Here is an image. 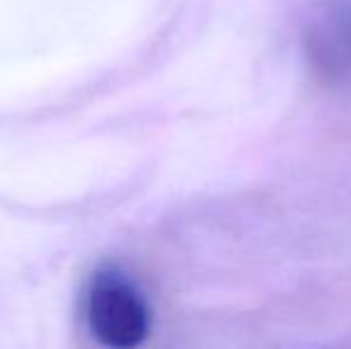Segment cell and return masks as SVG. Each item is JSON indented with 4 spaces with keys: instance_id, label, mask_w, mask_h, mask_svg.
I'll return each mask as SVG.
<instances>
[{
    "instance_id": "cell-1",
    "label": "cell",
    "mask_w": 351,
    "mask_h": 349,
    "mask_svg": "<svg viewBox=\"0 0 351 349\" xmlns=\"http://www.w3.org/2000/svg\"><path fill=\"white\" fill-rule=\"evenodd\" d=\"M86 323L103 347L136 349L151 333V309L132 278L106 265L88 282Z\"/></svg>"
}]
</instances>
